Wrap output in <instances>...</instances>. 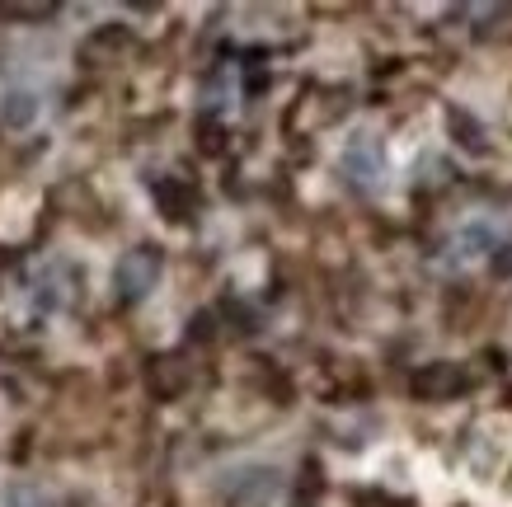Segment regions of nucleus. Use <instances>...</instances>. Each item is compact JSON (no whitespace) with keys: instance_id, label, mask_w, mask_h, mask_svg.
I'll return each instance as SVG.
<instances>
[{"instance_id":"1","label":"nucleus","mask_w":512,"mask_h":507,"mask_svg":"<svg viewBox=\"0 0 512 507\" xmlns=\"http://www.w3.org/2000/svg\"><path fill=\"white\" fill-rule=\"evenodd\" d=\"M118 273H123V282H132V296H137V292H146V282L156 277V259H151V254H127Z\"/></svg>"},{"instance_id":"2","label":"nucleus","mask_w":512,"mask_h":507,"mask_svg":"<svg viewBox=\"0 0 512 507\" xmlns=\"http://www.w3.org/2000/svg\"><path fill=\"white\" fill-rule=\"evenodd\" d=\"M5 113V123H15V127H24L33 118V94H10V104L0 108Z\"/></svg>"},{"instance_id":"3","label":"nucleus","mask_w":512,"mask_h":507,"mask_svg":"<svg viewBox=\"0 0 512 507\" xmlns=\"http://www.w3.org/2000/svg\"><path fill=\"white\" fill-rule=\"evenodd\" d=\"M5 498H10L15 507H47V498H33L24 484H10V489H5Z\"/></svg>"}]
</instances>
